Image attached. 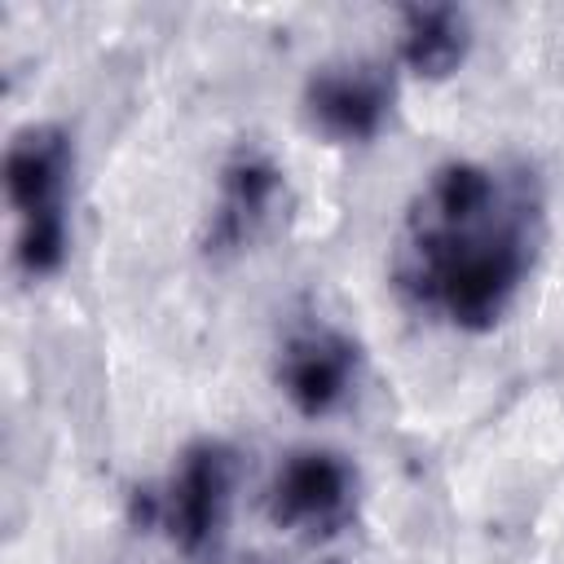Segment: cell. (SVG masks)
I'll return each instance as SVG.
<instances>
[{
  "label": "cell",
  "mask_w": 564,
  "mask_h": 564,
  "mask_svg": "<svg viewBox=\"0 0 564 564\" xmlns=\"http://www.w3.org/2000/svg\"><path fill=\"white\" fill-rule=\"evenodd\" d=\"M546 238V198L529 167L489 159L436 163L405 203L392 282L454 330H489L520 300Z\"/></svg>",
  "instance_id": "obj_1"
},
{
  "label": "cell",
  "mask_w": 564,
  "mask_h": 564,
  "mask_svg": "<svg viewBox=\"0 0 564 564\" xmlns=\"http://www.w3.org/2000/svg\"><path fill=\"white\" fill-rule=\"evenodd\" d=\"M70 172L75 145L62 123H26L4 145V198L13 207V260L26 278H48L70 251Z\"/></svg>",
  "instance_id": "obj_2"
},
{
  "label": "cell",
  "mask_w": 564,
  "mask_h": 564,
  "mask_svg": "<svg viewBox=\"0 0 564 564\" xmlns=\"http://www.w3.org/2000/svg\"><path fill=\"white\" fill-rule=\"evenodd\" d=\"M234 485H238V454L225 441L203 436L185 445L167 480L145 494V520L159 524L181 555L212 560L225 542Z\"/></svg>",
  "instance_id": "obj_3"
},
{
  "label": "cell",
  "mask_w": 564,
  "mask_h": 564,
  "mask_svg": "<svg viewBox=\"0 0 564 564\" xmlns=\"http://www.w3.org/2000/svg\"><path fill=\"white\" fill-rule=\"evenodd\" d=\"M269 520L286 533L335 538L357 511V471L335 449H295L269 480Z\"/></svg>",
  "instance_id": "obj_4"
},
{
  "label": "cell",
  "mask_w": 564,
  "mask_h": 564,
  "mask_svg": "<svg viewBox=\"0 0 564 564\" xmlns=\"http://www.w3.org/2000/svg\"><path fill=\"white\" fill-rule=\"evenodd\" d=\"M286 172L264 145H238L216 176V198L203 225L207 256H238L247 251L282 212Z\"/></svg>",
  "instance_id": "obj_5"
},
{
  "label": "cell",
  "mask_w": 564,
  "mask_h": 564,
  "mask_svg": "<svg viewBox=\"0 0 564 564\" xmlns=\"http://www.w3.org/2000/svg\"><path fill=\"white\" fill-rule=\"evenodd\" d=\"M304 115L339 145L370 141L392 115V75L379 62H326L304 84Z\"/></svg>",
  "instance_id": "obj_6"
},
{
  "label": "cell",
  "mask_w": 564,
  "mask_h": 564,
  "mask_svg": "<svg viewBox=\"0 0 564 564\" xmlns=\"http://www.w3.org/2000/svg\"><path fill=\"white\" fill-rule=\"evenodd\" d=\"M357 370L361 348L339 326H300L278 352V388L308 419L339 410L357 388Z\"/></svg>",
  "instance_id": "obj_7"
},
{
  "label": "cell",
  "mask_w": 564,
  "mask_h": 564,
  "mask_svg": "<svg viewBox=\"0 0 564 564\" xmlns=\"http://www.w3.org/2000/svg\"><path fill=\"white\" fill-rule=\"evenodd\" d=\"M471 48V22L454 4H414L397 22V62L410 75L445 79Z\"/></svg>",
  "instance_id": "obj_8"
}]
</instances>
